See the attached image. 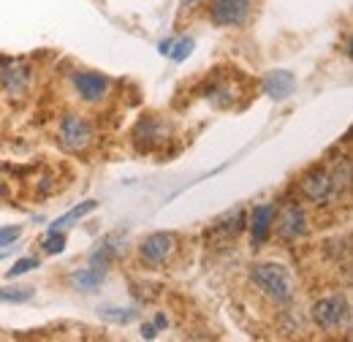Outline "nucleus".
<instances>
[{
    "instance_id": "nucleus-21",
    "label": "nucleus",
    "mask_w": 353,
    "mask_h": 342,
    "mask_svg": "<svg viewBox=\"0 0 353 342\" xmlns=\"http://www.w3.org/2000/svg\"><path fill=\"white\" fill-rule=\"evenodd\" d=\"M101 315L103 318H109V321H117V323H128L136 318V312L133 310H117V307H103L101 310Z\"/></svg>"
},
{
    "instance_id": "nucleus-20",
    "label": "nucleus",
    "mask_w": 353,
    "mask_h": 342,
    "mask_svg": "<svg viewBox=\"0 0 353 342\" xmlns=\"http://www.w3.org/2000/svg\"><path fill=\"white\" fill-rule=\"evenodd\" d=\"M65 248V234H57V231H49L44 239V253L54 256V253H63Z\"/></svg>"
},
{
    "instance_id": "nucleus-16",
    "label": "nucleus",
    "mask_w": 353,
    "mask_h": 342,
    "mask_svg": "<svg viewBox=\"0 0 353 342\" xmlns=\"http://www.w3.org/2000/svg\"><path fill=\"white\" fill-rule=\"evenodd\" d=\"M33 288L30 285H14V288H0V304H22V301L33 299Z\"/></svg>"
},
{
    "instance_id": "nucleus-4",
    "label": "nucleus",
    "mask_w": 353,
    "mask_h": 342,
    "mask_svg": "<svg viewBox=\"0 0 353 342\" xmlns=\"http://www.w3.org/2000/svg\"><path fill=\"white\" fill-rule=\"evenodd\" d=\"M176 250H179V237L174 231H155V234L141 239L139 258L147 266H166V263H172Z\"/></svg>"
},
{
    "instance_id": "nucleus-3",
    "label": "nucleus",
    "mask_w": 353,
    "mask_h": 342,
    "mask_svg": "<svg viewBox=\"0 0 353 342\" xmlns=\"http://www.w3.org/2000/svg\"><path fill=\"white\" fill-rule=\"evenodd\" d=\"M95 139V130H92V123H90L85 114H65L57 125V141L65 152H85Z\"/></svg>"
},
{
    "instance_id": "nucleus-11",
    "label": "nucleus",
    "mask_w": 353,
    "mask_h": 342,
    "mask_svg": "<svg viewBox=\"0 0 353 342\" xmlns=\"http://www.w3.org/2000/svg\"><path fill=\"white\" fill-rule=\"evenodd\" d=\"M272 217H274V204H259L250 214V234L253 245H264L272 234Z\"/></svg>"
},
{
    "instance_id": "nucleus-17",
    "label": "nucleus",
    "mask_w": 353,
    "mask_h": 342,
    "mask_svg": "<svg viewBox=\"0 0 353 342\" xmlns=\"http://www.w3.org/2000/svg\"><path fill=\"white\" fill-rule=\"evenodd\" d=\"M114 242H117V237H106V239L98 245V250L92 253V263H101V266H106L112 258L120 256V248H114Z\"/></svg>"
},
{
    "instance_id": "nucleus-13",
    "label": "nucleus",
    "mask_w": 353,
    "mask_h": 342,
    "mask_svg": "<svg viewBox=\"0 0 353 342\" xmlns=\"http://www.w3.org/2000/svg\"><path fill=\"white\" fill-rule=\"evenodd\" d=\"M242 225H245V210L236 207L234 212H225L223 217L215 220L212 234H215V237H223V239H234V237L242 231Z\"/></svg>"
},
{
    "instance_id": "nucleus-2",
    "label": "nucleus",
    "mask_w": 353,
    "mask_h": 342,
    "mask_svg": "<svg viewBox=\"0 0 353 342\" xmlns=\"http://www.w3.org/2000/svg\"><path fill=\"white\" fill-rule=\"evenodd\" d=\"M340 190V169L332 171L323 169V166H312L302 174V179H299V193L312 201V204H323V201H329L334 193Z\"/></svg>"
},
{
    "instance_id": "nucleus-24",
    "label": "nucleus",
    "mask_w": 353,
    "mask_h": 342,
    "mask_svg": "<svg viewBox=\"0 0 353 342\" xmlns=\"http://www.w3.org/2000/svg\"><path fill=\"white\" fill-rule=\"evenodd\" d=\"M8 193V185H6V179H0V196H6Z\"/></svg>"
},
{
    "instance_id": "nucleus-23",
    "label": "nucleus",
    "mask_w": 353,
    "mask_h": 342,
    "mask_svg": "<svg viewBox=\"0 0 353 342\" xmlns=\"http://www.w3.org/2000/svg\"><path fill=\"white\" fill-rule=\"evenodd\" d=\"M141 337H144V340H155V326H150V323H147V326L141 329Z\"/></svg>"
},
{
    "instance_id": "nucleus-15",
    "label": "nucleus",
    "mask_w": 353,
    "mask_h": 342,
    "mask_svg": "<svg viewBox=\"0 0 353 342\" xmlns=\"http://www.w3.org/2000/svg\"><path fill=\"white\" fill-rule=\"evenodd\" d=\"M95 210H98V201H92V199H90V201H82V204H77L74 210H68L65 214H60V217L49 225V231H63V228H68L74 220H82L85 214L95 212Z\"/></svg>"
},
{
    "instance_id": "nucleus-10",
    "label": "nucleus",
    "mask_w": 353,
    "mask_h": 342,
    "mask_svg": "<svg viewBox=\"0 0 353 342\" xmlns=\"http://www.w3.org/2000/svg\"><path fill=\"white\" fill-rule=\"evenodd\" d=\"M264 90L269 98H274V101H285V98L296 90V79H294L291 71L277 68V71H269V74L264 77Z\"/></svg>"
},
{
    "instance_id": "nucleus-12",
    "label": "nucleus",
    "mask_w": 353,
    "mask_h": 342,
    "mask_svg": "<svg viewBox=\"0 0 353 342\" xmlns=\"http://www.w3.org/2000/svg\"><path fill=\"white\" fill-rule=\"evenodd\" d=\"M103 280H106L103 266L77 269V272H71V277H68V283H71L77 291H82V294H92L95 288H101V283H103Z\"/></svg>"
},
{
    "instance_id": "nucleus-9",
    "label": "nucleus",
    "mask_w": 353,
    "mask_h": 342,
    "mask_svg": "<svg viewBox=\"0 0 353 342\" xmlns=\"http://www.w3.org/2000/svg\"><path fill=\"white\" fill-rule=\"evenodd\" d=\"M74 87H77V92H79L85 101L95 103V101H101V98L106 95L109 79H106L103 74H95V71H77V74H74Z\"/></svg>"
},
{
    "instance_id": "nucleus-6",
    "label": "nucleus",
    "mask_w": 353,
    "mask_h": 342,
    "mask_svg": "<svg viewBox=\"0 0 353 342\" xmlns=\"http://www.w3.org/2000/svg\"><path fill=\"white\" fill-rule=\"evenodd\" d=\"M272 228L283 237V239H296L302 234H307V214L299 204H285L280 212L274 210L272 217Z\"/></svg>"
},
{
    "instance_id": "nucleus-7",
    "label": "nucleus",
    "mask_w": 353,
    "mask_h": 342,
    "mask_svg": "<svg viewBox=\"0 0 353 342\" xmlns=\"http://www.w3.org/2000/svg\"><path fill=\"white\" fill-rule=\"evenodd\" d=\"M253 0H212L210 3V19L223 28H236L248 19Z\"/></svg>"
},
{
    "instance_id": "nucleus-25",
    "label": "nucleus",
    "mask_w": 353,
    "mask_h": 342,
    "mask_svg": "<svg viewBox=\"0 0 353 342\" xmlns=\"http://www.w3.org/2000/svg\"><path fill=\"white\" fill-rule=\"evenodd\" d=\"M6 256H8V253H6V250H0V261H3Z\"/></svg>"
},
{
    "instance_id": "nucleus-18",
    "label": "nucleus",
    "mask_w": 353,
    "mask_h": 342,
    "mask_svg": "<svg viewBox=\"0 0 353 342\" xmlns=\"http://www.w3.org/2000/svg\"><path fill=\"white\" fill-rule=\"evenodd\" d=\"M193 46H196V41L193 39H172V43H169V49H166V54L174 60V63H182V60H188V54L193 52Z\"/></svg>"
},
{
    "instance_id": "nucleus-5",
    "label": "nucleus",
    "mask_w": 353,
    "mask_h": 342,
    "mask_svg": "<svg viewBox=\"0 0 353 342\" xmlns=\"http://www.w3.org/2000/svg\"><path fill=\"white\" fill-rule=\"evenodd\" d=\"M351 318V304L345 296H326L312 304V321L323 329V332H334L340 326H345Z\"/></svg>"
},
{
    "instance_id": "nucleus-26",
    "label": "nucleus",
    "mask_w": 353,
    "mask_h": 342,
    "mask_svg": "<svg viewBox=\"0 0 353 342\" xmlns=\"http://www.w3.org/2000/svg\"><path fill=\"white\" fill-rule=\"evenodd\" d=\"M188 3H196V0H185V6H188Z\"/></svg>"
},
{
    "instance_id": "nucleus-19",
    "label": "nucleus",
    "mask_w": 353,
    "mask_h": 342,
    "mask_svg": "<svg viewBox=\"0 0 353 342\" xmlns=\"http://www.w3.org/2000/svg\"><path fill=\"white\" fill-rule=\"evenodd\" d=\"M30 269H39V258H19V261H14V266L6 272V277H8V280L22 277V274H28Z\"/></svg>"
},
{
    "instance_id": "nucleus-14",
    "label": "nucleus",
    "mask_w": 353,
    "mask_h": 342,
    "mask_svg": "<svg viewBox=\"0 0 353 342\" xmlns=\"http://www.w3.org/2000/svg\"><path fill=\"white\" fill-rule=\"evenodd\" d=\"M0 82H3V87L8 92H22L28 87V82H30V71L22 63H11V66H6L0 71Z\"/></svg>"
},
{
    "instance_id": "nucleus-22",
    "label": "nucleus",
    "mask_w": 353,
    "mask_h": 342,
    "mask_svg": "<svg viewBox=\"0 0 353 342\" xmlns=\"http://www.w3.org/2000/svg\"><path fill=\"white\" fill-rule=\"evenodd\" d=\"M19 237H22V225H3V228H0V248L17 242Z\"/></svg>"
},
{
    "instance_id": "nucleus-8",
    "label": "nucleus",
    "mask_w": 353,
    "mask_h": 342,
    "mask_svg": "<svg viewBox=\"0 0 353 342\" xmlns=\"http://www.w3.org/2000/svg\"><path fill=\"white\" fill-rule=\"evenodd\" d=\"M166 136H169V128H166L158 117L147 114V117H141V120L136 123V128H133V144L139 147V152H152L158 144L166 141Z\"/></svg>"
},
{
    "instance_id": "nucleus-1",
    "label": "nucleus",
    "mask_w": 353,
    "mask_h": 342,
    "mask_svg": "<svg viewBox=\"0 0 353 342\" xmlns=\"http://www.w3.org/2000/svg\"><path fill=\"white\" fill-rule=\"evenodd\" d=\"M250 283L274 304H288L296 296L294 277L280 263H256V266H250Z\"/></svg>"
}]
</instances>
